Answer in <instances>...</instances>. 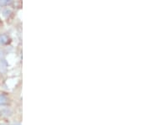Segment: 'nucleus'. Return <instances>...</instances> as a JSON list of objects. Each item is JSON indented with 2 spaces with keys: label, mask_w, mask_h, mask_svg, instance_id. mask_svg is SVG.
<instances>
[{
  "label": "nucleus",
  "mask_w": 151,
  "mask_h": 125,
  "mask_svg": "<svg viewBox=\"0 0 151 125\" xmlns=\"http://www.w3.org/2000/svg\"><path fill=\"white\" fill-rule=\"evenodd\" d=\"M8 41H9L8 35H6V34H1L0 35V44L5 45V44L8 43Z\"/></svg>",
  "instance_id": "nucleus-1"
},
{
  "label": "nucleus",
  "mask_w": 151,
  "mask_h": 125,
  "mask_svg": "<svg viewBox=\"0 0 151 125\" xmlns=\"http://www.w3.org/2000/svg\"><path fill=\"white\" fill-rule=\"evenodd\" d=\"M7 101H8V99L3 94H0V106H3L7 103Z\"/></svg>",
  "instance_id": "nucleus-2"
},
{
  "label": "nucleus",
  "mask_w": 151,
  "mask_h": 125,
  "mask_svg": "<svg viewBox=\"0 0 151 125\" xmlns=\"http://www.w3.org/2000/svg\"><path fill=\"white\" fill-rule=\"evenodd\" d=\"M12 0H0V6H7L10 4Z\"/></svg>",
  "instance_id": "nucleus-3"
},
{
  "label": "nucleus",
  "mask_w": 151,
  "mask_h": 125,
  "mask_svg": "<svg viewBox=\"0 0 151 125\" xmlns=\"http://www.w3.org/2000/svg\"><path fill=\"white\" fill-rule=\"evenodd\" d=\"M13 125H20L19 124H13Z\"/></svg>",
  "instance_id": "nucleus-4"
}]
</instances>
